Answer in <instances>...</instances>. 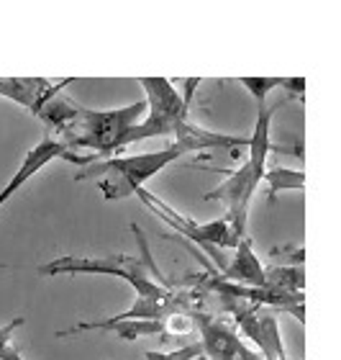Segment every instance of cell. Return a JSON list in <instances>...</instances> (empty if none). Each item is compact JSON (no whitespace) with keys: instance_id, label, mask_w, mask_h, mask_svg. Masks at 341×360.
<instances>
[{"instance_id":"6","label":"cell","mask_w":341,"mask_h":360,"mask_svg":"<svg viewBox=\"0 0 341 360\" xmlns=\"http://www.w3.org/2000/svg\"><path fill=\"white\" fill-rule=\"evenodd\" d=\"M226 311L231 314V322L244 335V340L257 350L265 360H288L285 345L280 338L277 319L269 309H260L254 304L236 299H221Z\"/></svg>"},{"instance_id":"16","label":"cell","mask_w":341,"mask_h":360,"mask_svg":"<svg viewBox=\"0 0 341 360\" xmlns=\"http://www.w3.org/2000/svg\"><path fill=\"white\" fill-rule=\"evenodd\" d=\"M21 324H23V316H15V319H11L8 324L0 327V360H8L13 350H18V347H13L11 340H13V332L18 330Z\"/></svg>"},{"instance_id":"5","label":"cell","mask_w":341,"mask_h":360,"mask_svg":"<svg viewBox=\"0 0 341 360\" xmlns=\"http://www.w3.org/2000/svg\"><path fill=\"white\" fill-rule=\"evenodd\" d=\"M136 195H139L141 203H144L149 211H154V217L162 219V224H170L172 229L182 234L185 240H190V242H195V245L206 248L208 255H213L215 260H218V273L229 265L221 257V252H223V250H229V248L236 250V245L241 242L236 237V232H234V226L229 224V219L223 217V219H213V221H206V224H201V221H193V219L182 217L180 211H175L172 206H167L159 195L149 193L147 188H141Z\"/></svg>"},{"instance_id":"11","label":"cell","mask_w":341,"mask_h":360,"mask_svg":"<svg viewBox=\"0 0 341 360\" xmlns=\"http://www.w3.org/2000/svg\"><path fill=\"white\" fill-rule=\"evenodd\" d=\"M215 276L221 278V281H229V283H239V285H254V288H265L267 285V268L257 257L249 237H244V240L239 242L236 252L229 260V265L221 273H215Z\"/></svg>"},{"instance_id":"7","label":"cell","mask_w":341,"mask_h":360,"mask_svg":"<svg viewBox=\"0 0 341 360\" xmlns=\"http://www.w3.org/2000/svg\"><path fill=\"white\" fill-rule=\"evenodd\" d=\"M262 175L252 167L249 160H244V165L236 167L234 173H229L223 178V183L208 191L203 195V201H221L226 206V219L229 224L234 226L239 240L246 237V221H249V203H252V195L257 193V188L262 183Z\"/></svg>"},{"instance_id":"15","label":"cell","mask_w":341,"mask_h":360,"mask_svg":"<svg viewBox=\"0 0 341 360\" xmlns=\"http://www.w3.org/2000/svg\"><path fill=\"white\" fill-rule=\"evenodd\" d=\"M239 83L252 93L254 103L262 105V103H265V98H267L272 90L285 88V83H288V80H282V77H267V80H265V77H241Z\"/></svg>"},{"instance_id":"12","label":"cell","mask_w":341,"mask_h":360,"mask_svg":"<svg viewBox=\"0 0 341 360\" xmlns=\"http://www.w3.org/2000/svg\"><path fill=\"white\" fill-rule=\"evenodd\" d=\"M267 183V201H277V193L282 191H303L305 188V173L303 170H290V167H269L265 173Z\"/></svg>"},{"instance_id":"14","label":"cell","mask_w":341,"mask_h":360,"mask_svg":"<svg viewBox=\"0 0 341 360\" xmlns=\"http://www.w3.org/2000/svg\"><path fill=\"white\" fill-rule=\"evenodd\" d=\"M206 355L203 342L175 347V350H144V360H198Z\"/></svg>"},{"instance_id":"8","label":"cell","mask_w":341,"mask_h":360,"mask_svg":"<svg viewBox=\"0 0 341 360\" xmlns=\"http://www.w3.org/2000/svg\"><path fill=\"white\" fill-rule=\"evenodd\" d=\"M54 160H67V162H72V165H93V162H95L93 155H80V152L69 150L65 142H60V139H54V136L46 134L41 142H36L26 155H23L18 170L11 175V180H8L6 186L0 188V209L21 191L39 170H44V167L49 165V162H54Z\"/></svg>"},{"instance_id":"17","label":"cell","mask_w":341,"mask_h":360,"mask_svg":"<svg viewBox=\"0 0 341 360\" xmlns=\"http://www.w3.org/2000/svg\"><path fill=\"white\" fill-rule=\"evenodd\" d=\"M8 360H23V358H21V353H18V350H13V353H11V358H8Z\"/></svg>"},{"instance_id":"10","label":"cell","mask_w":341,"mask_h":360,"mask_svg":"<svg viewBox=\"0 0 341 360\" xmlns=\"http://www.w3.org/2000/svg\"><path fill=\"white\" fill-rule=\"evenodd\" d=\"M69 83H72V80L52 85L49 80H41V77H39V80H34V77H26V80H18V77H0V96L23 105V108H29L34 116H39L41 108H44L54 96H60Z\"/></svg>"},{"instance_id":"13","label":"cell","mask_w":341,"mask_h":360,"mask_svg":"<svg viewBox=\"0 0 341 360\" xmlns=\"http://www.w3.org/2000/svg\"><path fill=\"white\" fill-rule=\"evenodd\" d=\"M267 285L282 288V291H290V293H303L305 288L303 265H272V268H267Z\"/></svg>"},{"instance_id":"3","label":"cell","mask_w":341,"mask_h":360,"mask_svg":"<svg viewBox=\"0 0 341 360\" xmlns=\"http://www.w3.org/2000/svg\"><path fill=\"white\" fill-rule=\"evenodd\" d=\"M190 152H201V147L193 142H167L162 150L98 162L82 175H77V180L98 178V188L105 201H119V198L136 195L154 175H159L164 167H170L172 162L182 160Z\"/></svg>"},{"instance_id":"9","label":"cell","mask_w":341,"mask_h":360,"mask_svg":"<svg viewBox=\"0 0 341 360\" xmlns=\"http://www.w3.org/2000/svg\"><path fill=\"white\" fill-rule=\"evenodd\" d=\"M195 324H198V332L203 338L201 342L210 360H265L241 338L236 324L226 316H215L195 309Z\"/></svg>"},{"instance_id":"4","label":"cell","mask_w":341,"mask_h":360,"mask_svg":"<svg viewBox=\"0 0 341 360\" xmlns=\"http://www.w3.org/2000/svg\"><path fill=\"white\" fill-rule=\"evenodd\" d=\"M141 88L147 98V116L131 129V134L126 136V147L156 136H167L175 142L182 134V129L190 124V96L198 88V80L187 83L185 96H180L178 88L164 77H144Z\"/></svg>"},{"instance_id":"2","label":"cell","mask_w":341,"mask_h":360,"mask_svg":"<svg viewBox=\"0 0 341 360\" xmlns=\"http://www.w3.org/2000/svg\"><path fill=\"white\" fill-rule=\"evenodd\" d=\"M144 113L147 98L111 111H93L72 103L69 98H62L60 93L41 108L39 121H44L46 134L65 142L69 150H90V155L98 160L126 147V136Z\"/></svg>"},{"instance_id":"1","label":"cell","mask_w":341,"mask_h":360,"mask_svg":"<svg viewBox=\"0 0 341 360\" xmlns=\"http://www.w3.org/2000/svg\"><path fill=\"white\" fill-rule=\"evenodd\" d=\"M136 242L141 248V257L134 255H108V257H74L65 255L57 257L52 263L39 265V273L44 276H111L126 281L131 288L136 291V299L131 304V309L121 311L116 316L100 319V322H80L69 327V330L57 332V338H72L80 332H105L113 324L121 322H154V319H167L175 311H193L198 309L195 304V293L180 291L172 288L170 281L162 276V270L156 268L152 250L147 245V234L141 232L139 224H131Z\"/></svg>"}]
</instances>
